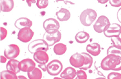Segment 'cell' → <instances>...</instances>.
<instances>
[{
  "mask_svg": "<svg viewBox=\"0 0 121 79\" xmlns=\"http://www.w3.org/2000/svg\"><path fill=\"white\" fill-rule=\"evenodd\" d=\"M97 13L95 10L87 9L81 12L80 16V22L84 26H90L97 18Z\"/></svg>",
  "mask_w": 121,
  "mask_h": 79,
  "instance_id": "2",
  "label": "cell"
},
{
  "mask_svg": "<svg viewBox=\"0 0 121 79\" xmlns=\"http://www.w3.org/2000/svg\"><path fill=\"white\" fill-rule=\"evenodd\" d=\"M117 18L119 22L121 23V8L117 11Z\"/></svg>",
  "mask_w": 121,
  "mask_h": 79,
  "instance_id": "32",
  "label": "cell"
},
{
  "mask_svg": "<svg viewBox=\"0 0 121 79\" xmlns=\"http://www.w3.org/2000/svg\"><path fill=\"white\" fill-rule=\"evenodd\" d=\"M101 68L104 71L121 70V56L108 54L101 62Z\"/></svg>",
  "mask_w": 121,
  "mask_h": 79,
  "instance_id": "1",
  "label": "cell"
},
{
  "mask_svg": "<svg viewBox=\"0 0 121 79\" xmlns=\"http://www.w3.org/2000/svg\"><path fill=\"white\" fill-rule=\"evenodd\" d=\"M110 24V22L108 18L105 15H101L99 16L97 20L94 24L93 28L94 31L99 34L104 32V30L106 26Z\"/></svg>",
  "mask_w": 121,
  "mask_h": 79,
  "instance_id": "8",
  "label": "cell"
},
{
  "mask_svg": "<svg viewBox=\"0 0 121 79\" xmlns=\"http://www.w3.org/2000/svg\"><path fill=\"white\" fill-rule=\"evenodd\" d=\"M19 62L17 60L15 59H11L6 64V69L8 70L14 72L15 74L19 73L20 70L18 67Z\"/></svg>",
  "mask_w": 121,
  "mask_h": 79,
  "instance_id": "19",
  "label": "cell"
},
{
  "mask_svg": "<svg viewBox=\"0 0 121 79\" xmlns=\"http://www.w3.org/2000/svg\"><path fill=\"white\" fill-rule=\"evenodd\" d=\"M76 74L78 79H87V74L83 69L77 71L76 72Z\"/></svg>",
  "mask_w": 121,
  "mask_h": 79,
  "instance_id": "28",
  "label": "cell"
},
{
  "mask_svg": "<svg viewBox=\"0 0 121 79\" xmlns=\"http://www.w3.org/2000/svg\"><path fill=\"white\" fill-rule=\"evenodd\" d=\"M111 41L114 47L121 49V38L119 37H112L111 38Z\"/></svg>",
  "mask_w": 121,
  "mask_h": 79,
  "instance_id": "26",
  "label": "cell"
},
{
  "mask_svg": "<svg viewBox=\"0 0 121 79\" xmlns=\"http://www.w3.org/2000/svg\"><path fill=\"white\" fill-rule=\"evenodd\" d=\"M1 79H17L18 77L16 74L13 71L9 70L3 71L1 72Z\"/></svg>",
  "mask_w": 121,
  "mask_h": 79,
  "instance_id": "24",
  "label": "cell"
},
{
  "mask_svg": "<svg viewBox=\"0 0 121 79\" xmlns=\"http://www.w3.org/2000/svg\"><path fill=\"white\" fill-rule=\"evenodd\" d=\"M0 32H1V40L3 41V40H4L8 35V31L5 28L1 27L0 28Z\"/></svg>",
  "mask_w": 121,
  "mask_h": 79,
  "instance_id": "31",
  "label": "cell"
},
{
  "mask_svg": "<svg viewBox=\"0 0 121 79\" xmlns=\"http://www.w3.org/2000/svg\"><path fill=\"white\" fill-rule=\"evenodd\" d=\"M28 78L30 79H41L42 72L38 67H35L32 71L28 72Z\"/></svg>",
  "mask_w": 121,
  "mask_h": 79,
  "instance_id": "23",
  "label": "cell"
},
{
  "mask_svg": "<svg viewBox=\"0 0 121 79\" xmlns=\"http://www.w3.org/2000/svg\"><path fill=\"white\" fill-rule=\"evenodd\" d=\"M56 16L60 21H65L70 19L71 15L69 10L65 8H61L59 11L56 12Z\"/></svg>",
  "mask_w": 121,
  "mask_h": 79,
  "instance_id": "16",
  "label": "cell"
},
{
  "mask_svg": "<svg viewBox=\"0 0 121 79\" xmlns=\"http://www.w3.org/2000/svg\"><path fill=\"white\" fill-rule=\"evenodd\" d=\"M1 11L4 12H10L14 7L13 0H0Z\"/></svg>",
  "mask_w": 121,
  "mask_h": 79,
  "instance_id": "17",
  "label": "cell"
},
{
  "mask_svg": "<svg viewBox=\"0 0 121 79\" xmlns=\"http://www.w3.org/2000/svg\"><path fill=\"white\" fill-rule=\"evenodd\" d=\"M89 34L84 31H80L78 32L75 35V41L78 43L83 44L87 42L89 39Z\"/></svg>",
  "mask_w": 121,
  "mask_h": 79,
  "instance_id": "21",
  "label": "cell"
},
{
  "mask_svg": "<svg viewBox=\"0 0 121 79\" xmlns=\"http://www.w3.org/2000/svg\"><path fill=\"white\" fill-rule=\"evenodd\" d=\"M86 51L89 54L93 56H97L100 54L101 46L97 43L89 44L86 46Z\"/></svg>",
  "mask_w": 121,
  "mask_h": 79,
  "instance_id": "15",
  "label": "cell"
},
{
  "mask_svg": "<svg viewBox=\"0 0 121 79\" xmlns=\"http://www.w3.org/2000/svg\"><path fill=\"white\" fill-rule=\"evenodd\" d=\"M108 79H121V74L117 72H111L108 74Z\"/></svg>",
  "mask_w": 121,
  "mask_h": 79,
  "instance_id": "29",
  "label": "cell"
},
{
  "mask_svg": "<svg viewBox=\"0 0 121 79\" xmlns=\"http://www.w3.org/2000/svg\"><path fill=\"white\" fill-rule=\"evenodd\" d=\"M26 3L29 7H31L32 4L37 3V0H26Z\"/></svg>",
  "mask_w": 121,
  "mask_h": 79,
  "instance_id": "33",
  "label": "cell"
},
{
  "mask_svg": "<svg viewBox=\"0 0 121 79\" xmlns=\"http://www.w3.org/2000/svg\"><path fill=\"white\" fill-rule=\"evenodd\" d=\"M48 5V0H37L36 6L40 9H45Z\"/></svg>",
  "mask_w": 121,
  "mask_h": 79,
  "instance_id": "27",
  "label": "cell"
},
{
  "mask_svg": "<svg viewBox=\"0 0 121 79\" xmlns=\"http://www.w3.org/2000/svg\"><path fill=\"white\" fill-rule=\"evenodd\" d=\"M6 59H7L6 57H4V56H3V55L1 56V63H6Z\"/></svg>",
  "mask_w": 121,
  "mask_h": 79,
  "instance_id": "34",
  "label": "cell"
},
{
  "mask_svg": "<svg viewBox=\"0 0 121 79\" xmlns=\"http://www.w3.org/2000/svg\"><path fill=\"white\" fill-rule=\"evenodd\" d=\"M14 25L17 29H21L24 28H31L33 25V22L28 18L21 17L15 21Z\"/></svg>",
  "mask_w": 121,
  "mask_h": 79,
  "instance_id": "14",
  "label": "cell"
},
{
  "mask_svg": "<svg viewBox=\"0 0 121 79\" xmlns=\"http://www.w3.org/2000/svg\"><path fill=\"white\" fill-rule=\"evenodd\" d=\"M109 4L112 7L119 8L121 6V0H109Z\"/></svg>",
  "mask_w": 121,
  "mask_h": 79,
  "instance_id": "30",
  "label": "cell"
},
{
  "mask_svg": "<svg viewBox=\"0 0 121 79\" xmlns=\"http://www.w3.org/2000/svg\"><path fill=\"white\" fill-rule=\"evenodd\" d=\"M85 58L82 54L77 52L71 56L69 59L70 64L72 66L77 68H80L84 65Z\"/></svg>",
  "mask_w": 121,
  "mask_h": 79,
  "instance_id": "13",
  "label": "cell"
},
{
  "mask_svg": "<svg viewBox=\"0 0 121 79\" xmlns=\"http://www.w3.org/2000/svg\"><path fill=\"white\" fill-rule=\"evenodd\" d=\"M18 67L20 70L25 72H31L35 67V63L32 59H25L19 62Z\"/></svg>",
  "mask_w": 121,
  "mask_h": 79,
  "instance_id": "11",
  "label": "cell"
},
{
  "mask_svg": "<svg viewBox=\"0 0 121 79\" xmlns=\"http://www.w3.org/2000/svg\"><path fill=\"white\" fill-rule=\"evenodd\" d=\"M43 27L47 33L53 34H55L59 31L60 24L58 20L55 18H48L44 21Z\"/></svg>",
  "mask_w": 121,
  "mask_h": 79,
  "instance_id": "5",
  "label": "cell"
},
{
  "mask_svg": "<svg viewBox=\"0 0 121 79\" xmlns=\"http://www.w3.org/2000/svg\"><path fill=\"white\" fill-rule=\"evenodd\" d=\"M28 51L33 54L40 50L47 52L49 49V46L43 39H37L28 44Z\"/></svg>",
  "mask_w": 121,
  "mask_h": 79,
  "instance_id": "4",
  "label": "cell"
},
{
  "mask_svg": "<svg viewBox=\"0 0 121 79\" xmlns=\"http://www.w3.org/2000/svg\"><path fill=\"white\" fill-rule=\"evenodd\" d=\"M67 51V46L63 43H58L53 47V51L57 55L64 54Z\"/></svg>",
  "mask_w": 121,
  "mask_h": 79,
  "instance_id": "22",
  "label": "cell"
},
{
  "mask_svg": "<svg viewBox=\"0 0 121 79\" xmlns=\"http://www.w3.org/2000/svg\"><path fill=\"white\" fill-rule=\"evenodd\" d=\"M107 55L108 54H115L117 55L121 56V49L115 47L113 45L111 46L108 47L107 49Z\"/></svg>",
  "mask_w": 121,
  "mask_h": 79,
  "instance_id": "25",
  "label": "cell"
},
{
  "mask_svg": "<svg viewBox=\"0 0 121 79\" xmlns=\"http://www.w3.org/2000/svg\"><path fill=\"white\" fill-rule=\"evenodd\" d=\"M43 39L47 43L49 46H52L60 41L61 39V33L59 31L53 34H48L45 32L43 35Z\"/></svg>",
  "mask_w": 121,
  "mask_h": 79,
  "instance_id": "12",
  "label": "cell"
},
{
  "mask_svg": "<svg viewBox=\"0 0 121 79\" xmlns=\"http://www.w3.org/2000/svg\"><path fill=\"white\" fill-rule=\"evenodd\" d=\"M81 54L84 55L85 58V61H84V65L80 68L84 71L88 70L92 67V65L93 63V58L89 54H87L86 52H82Z\"/></svg>",
  "mask_w": 121,
  "mask_h": 79,
  "instance_id": "20",
  "label": "cell"
},
{
  "mask_svg": "<svg viewBox=\"0 0 121 79\" xmlns=\"http://www.w3.org/2000/svg\"><path fill=\"white\" fill-rule=\"evenodd\" d=\"M34 34V32L30 28H24L20 29L18 33L17 38L22 42L28 43L33 38Z\"/></svg>",
  "mask_w": 121,
  "mask_h": 79,
  "instance_id": "9",
  "label": "cell"
},
{
  "mask_svg": "<svg viewBox=\"0 0 121 79\" xmlns=\"http://www.w3.org/2000/svg\"><path fill=\"white\" fill-rule=\"evenodd\" d=\"M104 35L107 38L119 37L121 34V26L117 23H113L106 26L104 31Z\"/></svg>",
  "mask_w": 121,
  "mask_h": 79,
  "instance_id": "7",
  "label": "cell"
},
{
  "mask_svg": "<svg viewBox=\"0 0 121 79\" xmlns=\"http://www.w3.org/2000/svg\"><path fill=\"white\" fill-rule=\"evenodd\" d=\"M76 70L72 67H67L60 74V77L64 79H73L77 75Z\"/></svg>",
  "mask_w": 121,
  "mask_h": 79,
  "instance_id": "18",
  "label": "cell"
},
{
  "mask_svg": "<svg viewBox=\"0 0 121 79\" xmlns=\"http://www.w3.org/2000/svg\"><path fill=\"white\" fill-rule=\"evenodd\" d=\"M22 1H25V0H22Z\"/></svg>",
  "mask_w": 121,
  "mask_h": 79,
  "instance_id": "36",
  "label": "cell"
},
{
  "mask_svg": "<svg viewBox=\"0 0 121 79\" xmlns=\"http://www.w3.org/2000/svg\"><path fill=\"white\" fill-rule=\"evenodd\" d=\"M33 58L35 62L39 63V67L41 68L43 71H47L46 64L48 62L49 57L46 51H42V50L37 51L33 55Z\"/></svg>",
  "mask_w": 121,
  "mask_h": 79,
  "instance_id": "3",
  "label": "cell"
},
{
  "mask_svg": "<svg viewBox=\"0 0 121 79\" xmlns=\"http://www.w3.org/2000/svg\"><path fill=\"white\" fill-rule=\"evenodd\" d=\"M97 1L99 3L102 4H104L106 3L108 1H109V0H97Z\"/></svg>",
  "mask_w": 121,
  "mask_h": 79,
  "instance_id": "35",
  "label": "cell"
},
{
  "mask_svg": "<svg viewBox=\"0 0 121 79\" xmlns=\"http://www.w3.org/2000/svg\"><path fill=\"white\" fill-rule=\"evenodd\" d=\"M20 50L17 44H11L5 48L4 54L8 60L14 59L19 55Z\"/></svg>",
  "mask_w": 121,
  "mask_h": 79,
  "instance_id": "10",
  "label": "cell"
},
{
  "mask_svg": "<svg viewBox=\"0 0 121 79\" xmlns=\"http://www.w3.org/2000/svg\"><path fill=\"white\" fill-rule=\"evenodd\" d=\"M62 63L58 60H53L47 65L48 73L52 76L59 75L62 71Z\"/></svg>",
  "mask_w": 121,
  "mask_h": 79,
  "instance_id": "6",
  "label": "cell"
}]
</instances>
